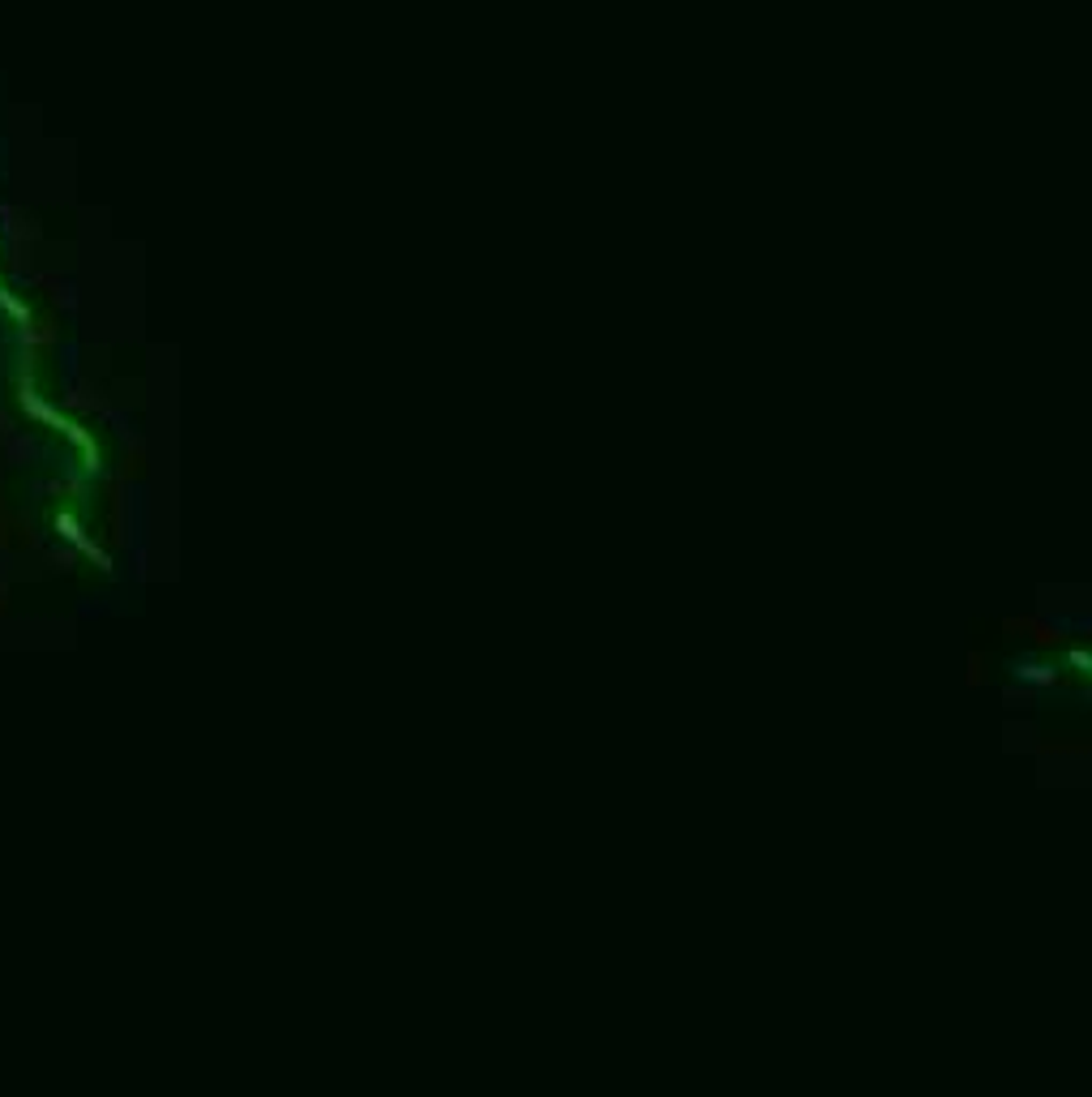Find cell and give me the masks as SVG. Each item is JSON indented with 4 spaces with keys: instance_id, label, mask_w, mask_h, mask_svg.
Returning <instances> with one entry per match:
<instances>
[{
    "instance_id": "cell-1",
    "label": "cell",
    "mask_w": 1092,
    "mask_h": 1097,
    "mask_svg": "<svg viewBox=\"0 0 1092 1097\" xmlns=\"http://www.w3.org/2000/svg\"><path fill=\"white\" fill-rule=\"evenodd\" d=\"M26 408H31V416H39V421H48V425H56V429H65V433H73L78 438V446H86L90 450V438H86L82 429L73 425V421H65V416H56V411L43 403V399H34V394H26Z\"/></svg>"
}]
</instances>
